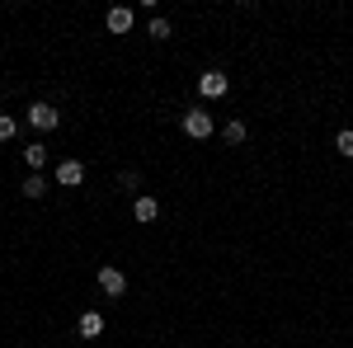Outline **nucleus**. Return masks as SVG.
Here are the masks:
<instances>
[{
  "instance_id": "nucleus-2",
  "label": "nucleus",
  "mask_w": 353,
  "mask_h": 348,
  "mask_svg": "<svg viewBox=\"0 0 353 348\" xmlns=\"http://www.w3.org/2000/svg\"><path fill=\"white\" fill-rule=\"evenodd\" d=\"M28 127H33V132H57V127H61V113H57L48 99H38V104H28Z\"/></svg>"
},
{
  "instance_id": "nucleus-6",
  "label": "nucleus",
  "mask_w": 353,
  "mask_h": 348,
  "mask_svg": "<svg viewBox=\"0 0 353 348\" xmlns=\"http://www.w3.org/2000/svg\"><path fill=\"white\" fill-rule=\"evenodd\" d=\"M104 24H109V33H132V24H137V14H132V5H113L109 14H104Z\"/></svg>"
},
{
  "instance_id": "nucleus-15",
  "label": "nucleus",
  "mask_w": 353,
  "mask_h": 348,
  "mask_svg": "<svg viewBox=\"0 0 353 348\" xmlns=\"http://www.w3.org/2000/svg\"><path fill=\"white\" fill-rule=\"evenodd\" d=\"M151 38H161V43H165V38H170V19L156 14V19H151Z\"/></svg>"
},
{
  "instance_id": "nucleus-11",
  "label": "nucleus",
  "mask_w": 353,
  "mask_h": 348,
  "mask_svg": "<svg viewBox=\"0 0 353 348\" xmlns=\"http://www.w3.org/2000/svg\"><path fill=\"white\" fill-rule=\"evenodd\" d=\"M48 188H52V184H48V179H43V174H28L24 184H19V193H24V198H43V193H48Z\"/></svg>"
},
{
  "instance_id": "nucleus-14",
  "label": "nucleus",
  "mask_w": 353,
  "mask_h": 348,
  "mask_svg": "<svg viewBox=\"0 0 353 348\" xmlns=\"http://www.w3.org/2000/svg\"><path fill=\"white\" fill-rule=\"evenodd\" d=\"M334 151H339V156H349V161H353V132H349V127H344V132L334 136Z\"/></svg>"
},
{
  "instance_id": "nucleus-5",
  "label": "nucleus",
  "mask_w": 353,
  "mask_h": 348,
  "mask_svg": "<svg viewBox=\"0 0 353 348\" xmlns=\"http://www.w3.org/2000/svg\"><path fill=\"white\" fill-rule=\"evenodd\" d=\"M52 179H57V188H81L85 184V165L81 161H61L52 170Z\"/></svg>"
},
{
  "instance_id": "nucleus-8",
  "label": "nucleus",
  "mask_w": 353,
  "mask_h": 348,
  "mask_svg": "<svg viewBox=\"0 0 353 348\" xmlns=\"http://www.w3.org/2000/svg\"><path fill=\"white\" fill-rule=\"evenodd\" d=\"M132 216H137V221H141V226H146V221H156V216H161V203L141 193V198H137V203H132Z\"/></svg>"
},
{
  "instance_id": "nucleus-3",
  "label": "nucleus",
  "mask_w": 353,
  "mask_h": 348,
  "mask_svg": "<svg viewBox=\"0 0 353 348\" xmlns=\"http://www.w3.org/2000/svg\"><path fill=\"white\" fill-rule=\"evenodd\" d=\"M198 94H203V99H226V94H231V76H226V71H203V76H198Z\"/></svg>"
},
{
  "instance_id": "nucleus-4",
  "label": "nucleus",
  "mask_w": 353,
  "mask_h": 348,
  "mask_svg": "<svg viewBox=\"0 0 353 348\" xmlns=\"http://www.w3.org/2000/svg\"><path fill=\"white\" fill-rule=\"evenodd\" d=\"M99 287H104V296H123L128 292V273L113 264H99Z\"/></svg>"
},
{
  "instance_id": "nucleus-1",
  "label": "nucleus",
  "mask_w": 353,
  "mask_h": 348,
  "mask_svg": "<svg viewBox=\"0 0 353 348\" xmlns=\"http://www.w3.org/2000/svg\"><path fill=\"white\" fill-rule=\"evenodd\" d=\"M184 132L193 136V141H208V136L217 132V123H212V113L198 104V108H184Z\"/></svg>"
},
{
  "instance_id": "nucleus-13",
  "label": "nucleus",
  "mask_w": 353,
  "mask_h": 348,
  "mask_svg": "<svg viewBox=\"0 0 353 348\" xmlns=\"http://www.w3.org/2000/svg\"><path fill=\"white\" fill-rule=\"evenodd\" d=\"M118 188L137 193V188H141V170H123V174H118Z\"/></svg>"
},
{
  "instance_id": "nucleus-7",
  "label": "nucleus",
  "mask_w": 353,
  "mask_h": 348,
  "mask_svg": "<svg viewBox=\"0 0 353 348\" xmlns=\"http://www.w3.org/2000/svg\"><path fill=\"white\" fill-rule=\"evenodd\" d=\"M76 334H81V339H99V334H104V316H99V311H85L81 320H76Z\"/></svg>"
},
{
  "instance_id": "nucleus-9",
  "label": "nucleus",
  "mask_w": 353,
  "mask_h": 348,
  "mask_svg": "<svg viewBox=\"0 0 353 348\" xmlns=\"http://www.w3.org/2000/svg\"><path fill=\"white\" fill-rule=\"evenodd\" d=\"M24 161H28L33 174H43V165H48V146H43V141H28V146H24Z\"/></svg>"
},
{
  "instance_id": "nucleus-10",
  "label": "nucleus",
  "mask_w": 353,
  "mask_h": 348,
  "mask_svg": "<svg viewBox=\"0 0 353 348\" xmlns=\"http://www.w3.org/2000/svg\"><path fill=\"white\" fill-rule=\"evenodd\" d=\"M245 136H250V127H245V118H231V123L221 127V141H226V146H241Z\"/></svg>"
},
{
  "instance_id": "nucleus-12",
  "label": "nucleus",
  "mask_w": 353,
  "mask_h": 348,
  "mask_svg": "<svg viewBox=\"0 0 353 348\" xmlns=\"http://www.w3.org/2000/svg\"><path fill=\"white\" fill-rule=\"evenodd\" d=\"M14 136H19V118L0 113V141H14Z\"/></svg>"
}]
</instances>
